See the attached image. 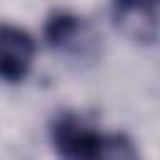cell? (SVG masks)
Listing matches in <instances>:
<instances>
[{"label":"cell","instance_id":"obj_1","mask_svg":"<svg viewBox=\"0 0 160 160\" xmlns=\"http://www.w3.org/2000/svg\"><path fill=\"white\" fill-rule=\"evenodd\" d=\"M50 145L60 160H140L125 132H108L78 112H60L50 122Z\"/></svg>","mask_w":160,"mask_h":160},{"label":"cell","instance_id":"obj_2","mask_svg":"<svg viewBox=\"0 0 160 160\" xmlns=\"http://www.w3.org/2000/svg\"><path fill=\"white\" fill-rule=\"evenodd\" d=\"M35 38L18 25L0 22V80L22 82L35 62Z\"/></svg>","mask_w":160,"mask_h":160},{"label":"cell","instance_id":"obj_3","mask_svg":"<svg viewBox=\"0 0 160 160\" xmlns=\"http://www.w3.org/2000/svg\"><path fill=\"white\" fill-rule=\"evenodd\" d=\"M160 0H112V15L135 38H150L155 30Z\"/></svg>","mask_w":160,"mask_h":160},{"label":"cell","instance_id":"obj_4","mask_svg":"<svg viewBox=\"0 0 160 160\" xmlns=\"http://www.w3.org/2000/svg\"><path fill=\"white\" fill-rule=\"evenodd\" d=\"M88 38V25L72 12H52L45 22V40L55 50H80Z\"/></svg>","mask_w":160,"mask_h":160}]
</instances>
